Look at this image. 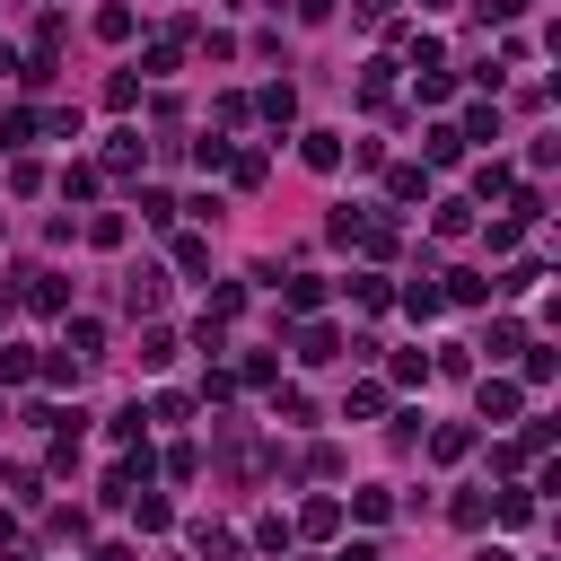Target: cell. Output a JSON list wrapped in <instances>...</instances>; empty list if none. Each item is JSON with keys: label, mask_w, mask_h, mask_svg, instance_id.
<instances>
[{"label": "cell", "mask_w": 561, "mask_h": 561, "mask_svg": "<svg viewBox=\"0 0 561 561\" xmlns=\"http://www.w3.org/2000/svg\"><path fill=\"white\" fill-rule=\"evenodd\" d=\"M158 298H167V272H149V263H140V272L123 280V307H131V316H158Z\"/></svg>", "instance_id": "obj_1"}, {"label": "cell", "mask_w": 561, "mask_h": 561, "mask_svg": "<svg viewBox=\"0 0 561 561\" xmlns=\"http://www.w3.org/2000/svg\"><path fill=\"white\" fill-rule=\"evenodd\" d=\"M473 403H482V421H517V403H526V394H517L508 377H482V394H473Z\"/></svg>", "instance_id": "obj_2"}, {"label": "cell", "mask_w": 561, "mask_h": 561, "mask_svg": "<svg viewBox=\"0 0 561 561\" xmlns=\"http://www.w3.org/2000/svg\"><path fill=\"white\" fill-rule=\"evenodd\" d=\"M298 158L307 167H342V131H298Z\"/></svg>", "instance_id": "obj_3"}, {"label": "cell", "mask_w": 561, "mask_h": 561, "mask_svg": "<svg viewBox=\"0 0 561 561\" xmlns=\"http://www.w3.org/2000/svg\"><path fill=\"white\" fill-rule=\"evenodd\" d=\"M61 351H70V359H96V351H105V324H96V316H70V342H61Z\"/></svg>", "instance_id": "obj_4"}, {"label": "cell", "mask_w": 561, "mask_h": 561, "mask_svg": "<svg viewBox=\"0 0 561 561\" xmlns=\"http://www.w3.org/2000/svg\"><path fill=\"white\" fill-rule=\"evenodd\" d=\"M193 543H202V561H245V543L228 526H193Z\"/></svg>", "instance_id": "obj_5"}, {"label": "cell", "mask_w": 561, "mask_h": 561, "mask_svg": "<svg viewBox=\"0 0 561 561\" xmlns=\"http://www.w3.org/2000/svg\"><path fill=\"white\" fill-rule=\"evenodd\" d=\"M35 131H44V123H35V114H26V105H9V114H0V149H26V140H35Z\"/></svg>", "instance_id": "obj_6"}, {"label": "cell", "mask_w": 561, "mask_h": 561, "mask_svg": "<svg viewBox=\"0 0 561 561\" xmlns=\"http://www.w3.org/2000/svg\"><path fill=\"white\" fill-rule=\"evenodd\" d=\"M26 280H35V289H26V298H35V307H44V316H53V307H70V280H61V272H26Z\"/></svg>", "instance_id": "obj_7"}, {"label": "cell", "mask_w": 561, "mask_h": 561, "mask_svg": "<svg viewBox=\"0 0 561 561\" xmlns=\"http://www.w3.org/2000/svg\"><path fill=\"white\" fill-rule=\"evenodd\" d=\"M438 298H456V307H482V298H491V280H482V272H447V289H438Z\"/></svg>", "instance_id": "obj_8"}, {"label": "cell", "mask_w": 561, "mask_h": 561, "mask_svg": "<svg viewBox=\"0 0 561 561\" xmlns=\"http://www.w3.org/2000/svg\"><path fill=\"white\" fill-rule=\"evenodd\" d=\"M105 167L131 175V167H140V131H114V140H105Z\"/></svg>", "instance_id": "obj_9"}, {"label": "cell", "mask_w": 561, "mask_h": 561, "mask_svg": "<svg viewBox=\"0 0 561 561\" xmlns=\"http://www.w3.org/2000/svg\"><path fill=\"white\" fill-rule=\"evenodd\" d=\"M333 351H342L333 324H307V333H298V359H333Z\"/></svg>", "instance_id": "obj_10"}, {"label": "cell", "mask_w": 561, "mask_h": 561, "mask_svg": "<svg viewBox=\"0 0 561 561\" xmlns=\"http://www.w3.org/2000/svg\"><path fill=\"white\" fill-rule=\"evenodd\" d=\"M386 412V386H351V403H342V421H377Z\"/></svg>", "instance_id": "obj_11"}, {"label": "cell", "mask_w": 561, "mask_h": 561, "mask_svg": "<svg viewBox=\"0 0 561 561\" xmlns=\"http://www.w3.org/2000/svg\"><path fill=\"white\" fill-rule=\"evenodd\" d=\"M351 508H359V517H394V491H386V482H359Z\"/></svg>", "instance_id": "obj_12"}, {"label": "cell", "mask_w": 561, "mask_h": 561, "mask_svg": "<svg viewBox=\"0 0 561 561\" xmlns=\"http://www.w3.org/2000/svg\"><path fill=\"white\" fill-rule=\"evenodd\" d=\"M456 158H465V140H456V123H438L430 131V167H456Z\"/></svg>", "instance_id": "obj_13"}, {"label": "cell", "mask_w": 561, "mask_h": 561, "mask_svg": "<svg viewBox=\"0 0 561 561\" xmlns=\"http://www.w3.org/2000/svg\"><path fill=\"white\" fill-rule=\"evenodd\" d=\"M280 298H289V307H298V316H307V307H324V280H316V272H298V280H289V289H280Z\"/></svg>", "instance_id": "obj_14"}, {"label": "cell", "mask_w": 561, "mask_h": 561, "mask_svg": "<svg viewBox=\"0 0 561 561\" xmlns=\"http://www.w3.org/2000/svg\"><path fill=\"white\" fill-rule=\"evenodd\" d=\"M175 61H184V44H175V35H158V44H149V79H167Z\"/></svg>", "instance_id": "obj_15"}, {"label": "cell", "mask_w": 561, "mask_h": 561, "mask_svg": "<svg viewBox=\"0 0 561 561\" xmlns=\"http://www.w3.org/2000/svg\"><path fill=\"white\" fill-rule=\"evenodd\" d=\"M456 140H500V114H491V105H473V114H465V131H456Z\"/></svg>", "instance_id": "obj_16"}, {"label": "cell", "mask_w": 561, "mask_h": 561, "mask_svg": "<svg viewBox=\"0 0 561 561\" xmlns=\"http://www.w3.org/2000/svg\"><path fill=\"white\" fill-rule=\"evenodd\" d=\"M96 193V167H61V202H88Z\"/></svg>", "instance_id": "obj_17"}, {"label": "cell", "mask_w": 561, "mask_h": 561, "mask_svg": "<svg viewBox=\"0 0 561 561\" xmlns=\"http://www.w3.org/2000/svg\"><path fill=\"white\" fill-rule=\"evenodd\" d=\"M473 228V202H438V237H465Z\"/></svg>", "instance_id": "obj_18"}, {"label": "cell", "mask_w": 561, "mask_h": 561, "mask_svg": "<svg viewBox=\"0 0 561 561\" xmlns=\"http://www.w3.org/2000/svg\"><path fill=\"white\" fill-rule=\"evenodd\" d=\"M88 245H123V210H96L88 219Z\"/></svg>", "instance_id": "obj_19"}, {"label": "cell", "mask_w": 561, "mask_h": 561, "mask_svg": "<svg viewBox=\"0 0 561 561\" xmlns=\"http://www.w3.org/2000/svg\"><path fill=\"white\" fill-rule=\"evenodd\" d=\"M237 307H245V289H237V280H219V289H210V324H228Z\"/></svg>", "instance_id": "obj_20"}, {"label": "cell", "mask_w": 561, "mask_h": 561, "mask_svg": "<svg viewBox=\"0 0 561 561\" xmlns=\"http://www.w3.org/2000/svg\"><path fill=\"white\" fill-rule=\"evenodd\" d=\"M254 552H289V517H263L254 526Z\"/></svg>", "instance_id": "obj_21"}, {"label": "cell", "mask_w": 561, "mask_h": 561, "mask_svg": "<svg viewBox=\"0 0 561 561\" xmlns=\"http://www.w3.org/2000/svg\"><path fill=\"white\" fill-rule=\"evenodd\" d=\"M473 9H482V18H517L526 0H473Z\"/></svg>", "instance_id": "obj_22"}, {"label": "cell", "mask_w": 561, "mask_h": 561, "mask_svg": "<svg viewBox=\"0 0 561 561\" xmlns=\"http://www.w3.org/2000/svg\"><path fill=\"white\" fill-rule=\"evenodd\" d=\"M96 561H140V552H131V543H105V552H96Z\"/></svg>", "instance_id": "obj_23"}, {"label": "cell", "mask_w": 561, "mask_h": 561, "mask_svg": "<svg viewBox=\"0 0 561 561\" xmlns=\"http://www.w3.org/2000/svg\"><path fill=\"white\" fill-rule=\"evenodd\" d=\"M298 18H333V0H298Z\"/></svg>", "instance_id": "obj_24"}, {"label": "cell", "mask_w": 561, "mask_h": 561, "mask_svg": "<svg viewBox=\"0 0 561 561\" xmlns=\"http://www.w3.org/2000/svg\"><path fill=\"white\" fill-rule=\"evenodd\" d=\"M386 9H394V0H359V18H368V26H377V18H386Z\"/></svg>", "instance_id": "obj_25"}, {"label": "cell", "mask_w": 561, "mask_h": 561, "mask_svg": "<svg viewBox=\"0 0 561 561\" xmlns=\"http://www.w3.org/2000/svg\"><path fill=\"white\" fill-rule=\"evenodd\" d=\"M342 561H377V543H351V552H342Z\"/></svg>", "instance_id": "obj_26"}, {"label": "cell", "mask_w": 561, "mask_h": 561, "mask_svg": "<svg viewBox=\"0 0 561 561\" xmlns=\"http://www.w3.org/2000/svg\"><path fill=\"white\" fill-rule=\"evenodd\" d=\"M9 70H18V53H9V44H0V79H9Z\"/></svg>", "instance_id": "obj_27"}, {"label": "cell", "mask_w": 561, "mask_h": 561, "mask_svg": "<svg viewBox=\"0 0 561 561\" xmlns=\"http://www.w3.org/2000/svg\"><path fill=\"white\" fill-rule=\"evenodd\" d=\"M473 561H508V552H500V543H482V552H473Z\"/></svg>", "instance_id": "obj_28"}]
</instances>
